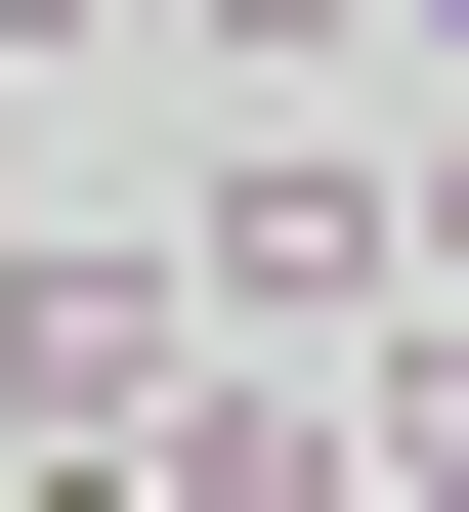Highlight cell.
<instances>
[{
  "instance_id": "cell-3",
  "label": "cell",
  "mask_w": 469,
  "mask_h": 512,
  "mask_svg": "<svg viewBox=\"0 0 469 512\" xmlns=\"http://www.w3.org/2000/svg\"><path fill=\"white\" fill-rule=\"evenodd\" d=\"M214 43H384V0H214Z\"/></svg>"
},
{
  "instance_id": "cell-5",
  "label": "cell",
  "mask_w": 469,
  "mask_h": 512,
  "mask_svg": "<svg viewBox=\"0 0 469 512\" xmlns=\"http://www.w3.org/2000/svg\"><path fill=\"white\" fill-rule=\"evenodd\" d=\"M0 512H128V470H0Z\"/></svg>"
},
{
  "instance_id": "cell-2",
  "label": "cell",
  "mask_w": 469,
  "mask_h": 512,
  "mask_svg": "<svg viewBox=\"0 0 469 512\" xmlns=\"http://www.w3.org/2000/svg\"><path fill=\"white\" fill-rule=\"evenodd\" d=\"M171 384H214V342H171V256H0V427H43V470H128Z\"/></svg>"
},
{
  "instance_id": "cell-4",
  "label": "cell",
  "mask_w": 469,
  "mask_h": 512,
  "mask_svg": "<svg viewBox=\"0 0 469 512\" xmlns=\"http://www.w3.org/2000/svg\"><path fill=\"white\" fill-rule=\"evenodd\" d=\"M0 43H128V0H0Z\"/></svg>"
},
{
  "instance_id": "cell-1",
  "label": "cell",
  "mask_w": 469,
  "mask_h": 512,
  "mask_svg": "<svg viewBox=\"0 0 469 512\" xmlns=\"http://www.w3.org/2000/svg\"><path fill=\"white\" fill-rule=\"evenodd\" d=\"M171 342L342 384V342H384V171H214V256H171Z\"/></svg>"
}]
</instances>
